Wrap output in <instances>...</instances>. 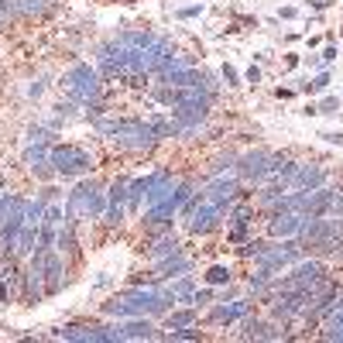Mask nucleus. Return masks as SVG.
Masks as SVG:
<instances>
[{
    "mask_svg": "<svg viewBox=\"0 0 343 343\" xmlns=\"http://www.w3.org/2000/svg\"><path fill=\"white\" fill-rule=\"evenodd\" d=\"M206 281H210V285H227V281H230V268H223V264H213V268L206 271Z\"/></svg>",
    "mask_w": 343,
    "mask_h": 343,
    "instance_id": "f257e3e1",
    "label": "nucleus"
},
{
    "mask_svg": "<svg viewBox=\"0 0 343 343\" xmlns=\"http://www.w3.org/2000/svg\"><path fill=\"white\" fill-rule=\"evenodd\" d=\"M120 336H154V326L151 322H127Z\"/></svg>",
    "mask_w": 343,
    "mask_h": 343,
    "instance_id": "f03ea898",
    "label": "nucleus"
},
{
    "mask_svg": "<svg viewBox=\"0 0 343 343\" xmlns=\"http://www.w3.org/2000/svg\"><path fill=\"white\" fill-rule=\"evenodd\" d=\"M193 322V312H175V316H168V329H179V326H189Z\"/></svg>",
    "mask_w": 343,
    "mask_h": 343,
    "instance_id": "7ed1b4c3",
    "label": "nucleus"
},
{
    "mask_svg": "<svg viewBox=\"0 0 343 343\" xmlns=\"http://www.w3.org/2000/svg\"><path fill=\"white\" fill-rule=\"evenodd\" d=\"M322 117H333L336 110H340V96H329V100H322V107H316Z\"/></svg>",
    "mask_w": 343,
    "mask_h": 343,
    "instance_id": "20e7f679",
    "label": "nucleus"
},
{
    "mask_svg": "<svg viewBox=\"0 0 343 343\" xmlns=\"http://www.w3.org/2000/svg\"><path fill=\"white\" fill-rule=\"evenodd\" d=\"M322 141H329V144H343V130H322Z\"/></svg>",
    "mask_w": 343,
    "mask_h": 343,
    "instance_id": "39448f33",
    "label": "nucleus"
},
{
    "mask_svg": "<svg viewBox=\"0 0 343 343\" xmlns=\"http://www.w3.org/2000/svg\"><path fill=\"white\" fill-rule=\"evenodd\" d=\"M223 79H227V86H240V83H237V72H234L230 65H223Z\"/></svg>",
    "mask_w": 343,
    "mask_h": 343,
    "instance_id": "423d86ee",
    "label": "nucleus"
},
{
    "mask_svg": "<svg viewBox=\"0 0 343 343\" xmlns=\"http://www.w3.org/2000/svg\"><path fill=\"white\" fill-rule=\"evenodd\" d=\"M247 83H251V86H257V83H261V69H257V65H251V69H247Z\"/></svg>",
    "mask_w": 343,
    "mask_h": 343,
    "instance_id": "0eeeda50",
    "label": "nucleus"
},
{
    "mask_svg": "<svg viewBox=\"0 0 343 343\" xmlns=\"http://www.w3.org/2000/svg\"><path fill=\"white\" fill-rule=\"evenodd\" d=\"M42 89H45L42 83H31V86H28V96H42Z\"/></svg>",
    "mask_w": 343,
    "mask_h": 343,
    "instance_id": "6e6552de",
    "label": "nucleus"
},
{
    "mask_svg": "<svg viewBox=\"0 0 343 343\" xmlns=\"http://www.w3.org/2000/svg\"><path fill=\"white\" fill-rule=\"evenodd\" d=\"M326 86H329V76H326V72H322V76H319V79H316V89H326Z\"/></svg>",
    "mask_w": 343,
    "mask_h": 343,
    "instance_id": "1a4fd4ad",
    "label": "nucleus"
},
{
    "mask_svg": "<svg viewBox=\"0 0 343 343\" xmlns=\"http://www.w3.org/2000/svg\"><path fill=\"white\" fill-rule=\"evenodd\" d=\"M333 0H312V7H329Z\"/></svg>",
    "mask_w": 343,
    "mask_h": 343,
    "instance_id": "9d476101",
    "label": "nucleus"
}]
</instances>
